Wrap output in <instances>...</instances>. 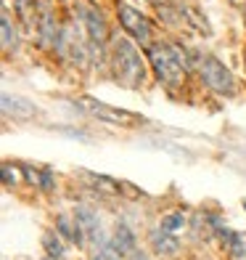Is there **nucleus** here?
I'll return each instance as SVG.
<instances>
[{
	"label": "nucleus",
	"mask_w": 246,
	"mask_h": 260,
	"mask_svg": "<svg viewBox=\"0 0 246 260\" xmlns=\"http://www.w3.org/2000/svg\"><path fill=\"white\" fill-rule=\"evenodd\" d=\"M143 53L148 58L151 75H154V80L164 90H170V93L185 90V82H188V77L193 75L188 48H183V45L172 43V40L156 38L151 45H146Z\"/></svg>",
	"instance_id": "nucleus-1"
},
{
	"label": "nucleus",
	"mask_w": 246,
	"mask_h": 260,
	"mask_svg": "<svg viewBox=\"0 0 246 260\" xmlns=\"http://www.w3.org/2000/svg\"><path fill=\"white\" fill-rule=\"evenodd\" d=\"M106 64L111 69V77L127 90H140L148 82L151 67L143 48L127 35H114L109 43V58Z\"/></svg>",
	"instance_id": "nucleus-2"
},
{
	"label": "nucleus",
	"mask_w": 246,
	"mask_h": 260,
	"mask_svg": "<svg viewBox=\"0 0 246 260\" xmlns=\"http://www.w3.org/2000/svg\"><path fill=\"white\" fill-rule=\"evenodd\" d=\"M188 58H191L193 75L198 77V82H201L209 93H215V96H220V99H236L241 93V85H238L236 75H233L217 56L188 48Z\"/></svg>",
	"instance_id": "nucleus-3"
},
{
	"label": "nucleus",
	"mask_w": 246,
	"mask_h": 260,
	"mask_svg": "<svg viewBox=\"0 0 246 260\" xmlns=\"http://www.w3.org/2000/svg\"><path fill=\"white\" fill-rule=\"evenodd\" d=\"M74 16L79 21V27L85 29L96 56L109 58V43H111L114 35H111V27H109L106 16H103V11L98 6H93V3L79 0V3H74Z\"/></svg>",
	"instance_id": "nucleus-4"
},
{
	"label": "nucleus",
	"mask_w": 246,
	"mask_h": 260,
	"mask_svg": "<svg viewBox=\"0 0 246 260\" xmlns=\"http://www.w3.org/2000/svg\"><path fill=\"white\" fill-rule=\"evenodd\" d=\"M114 14H116V21H119L122 32L127 38H133L140 48L151 45L156 38H154V21H151L143 11L130 6L127 0H114Z\"/></svg>",
	"instance_id": "nucleus-5"
},
{
	"label": "nucleus",
	"mask_w": 246,
	"mask_h": 260,
	"mask_svg": "<svg viewBox=\"0 0 246 260\" xmlns=\"http://www.w3.org/2000/svg\"><path fill=\"white\" fill-rule=\"evenodd\" d=\"M74 104L79 106V109H85L90 117L103 120V122H109V125H116V127L146 125V117L143 114H135V112H127V109H116V106H111L106 101H98V99H90V96H79V99H74Z\"/></svg>",
	"instance_id": "nucleus-6"
},
{
	"label": "nucleus",
	"mask_w": 246,
	"mask_h": 260,
	"mask_svg": "<svg viewBox=\"0 0 246 260\" xmlns=\"http://www.w3.org/2000/svg\"><path fill=\"white\" fill-rule=\"evenodd\" d=\"M74 220H77V226L85 231L88 244L101 247V244L109 242V236L103 234V229H101V215H98L96 207H90V205H77V207H74Z\"/></svg>",
	"instance_id": "nucleus-7"
},
{
	"label": "nucleus",
	"mask_w": 246,
	"mask_h": 260,
	"mask_svg": "<svg viewBox=\"0 0 246 260\" xmlns=\"http://www.w3.org/2000/svg\"><path fill=\"white\" fill-rule=\"evenodd\" d=\"M3 117H8L14 122H29V120H37L40 117V106L32 104L29 99L11 96L8 90H3Z\"/></svg>",
	"instance_id": "nucleus-8"
},
{
	"label": "nucleus",
	"mask_w": 246,
	"mask_h": 260,
	"mask_svg": "<svg viewBox=\"0 0 246 260\" xmlns=\"http://www.w3.org/2000/svg\"><path fill=\"white\" fill-rule=\"evenodd\" d=\"M148 244H151V252H154L156 257H164V260L178 257L180 250H183L180 236L164 231V229H154V231H151L148 234Z\"/></svg>",
	"instance_id": "nucleus-9"
},
{
	"label": "nucleus",
	"mask_w": 246,
	"mask_h": 260,
	"mask_svg": "<svg viewBox=\"0 0 246 260\" xmlns=\"http://www.w3.org/2000/svg\"><path fill=\"white\" fill-rule=\"evenodd\" d=\"M53 231H56L58 236H61L64 242L77 244L79 250H85V247H88V236H85V231H82V229L77 226L74 212H58L56 220H53Z\"/></svg>",
	"instance_id": "nucleus-10"
},
{
	"label": "nucleus",
	"mask_w": 246,
	"mask_h": 260,
	"mask_svg": "<svg viewBox=\"0 0 246 260\" xmlns=\"http://www.w3.org/2000/svg\"><path fill=\"white\" fill-rule=\"evenodd\" d=\"M19 21L16 16H11V8L3 6V11H0V43H3V53L11 56L19 51Z\"/></svg>",
	"instance_id": "nucleus-11"
},
{
	"label": "nucleus",
	"mask_w": 246,
	"mask_h": 260,
	"mask_svg": "<svg viewBox=\"0 0 246 260\" xmlns=\"http://www.w3.org/2000/svg\"><path fill=\"white\" fill-rule=\"evenodd\" d=\"M217 242L222 244V250H225V255L230 260H243L246 257V236L243 234L233 231L228 226H222L217 231Z\"/></svg>",
	"instance_id": "nucleus-12"
},
{
	"label": "nucleus",
	"mask_w": 246,
	"mask_h": 260,
	"mask_svg": "<svg viewBox=\"0 0 246 260\" xmlns=\"http://www.w3.org/2000/svg\"><path fill=\"white\" fill-rule=\"evenodd\" d=\"M82 178L93 186V191H98L103 197H122V191H125V181H116V178H111V175L82 173Z\"/></svg>",
	"instance_id": "nucleus-13"
},
{
	"label": "nucleus",
	"mask_w": 246,
	"mask_h": 260,
	"mask_svg": "<svg viewBox=\"0 0 246 260\" xmlns=\"http://www.w3.org/2000/svg\"><path fill=\"white\" fill-rule=\"evenodd\" d=\"M109 242H111L125 257H130V255L138 252V236L133 234V229L127 226V223H116V229H114V234L109 236Z\"/></svg>",
	"instance_id": "nucleus-14"
},
{
	"label": "nucleus",
	"mask_w": 246,
	"mask_h": 260,
	"mask_svg": "<svg viewBox=\"0 0 246 260\" xmlns=\"http://www.w3.org/2000/svg\"><path fill=\"white\" fill-rule=\"evenodd\" d=\"M43 250H45V257H51V260H64L66 257L64 239L56 231H45L43 234Z\"/></svg>",
	"instance_id": "nucleus-15"
},
{
	"label": "nucleus",
	"mask_w": 246,
	"mask_h": 260,
	"mask_svg": "<svg viewBox=\"0 0 246 260\" xmlns=\"http://www.w3.org/2000/svg\"><path fill=\"white\" fill-rule=\"evenodd\" d=\"M185 226H188V215H185L183 210H170V212H164L161 220H159V229L170 231V234H180Z\"/></svg>",
	"instance_id": "nucleus-16"
},
{
	"label": "nucleus",
	"mask_w": 246,
	"mask_h": 260,
	"mask_svg": "<svg viewBox=\"0 0 246 260\" xmlns=\"http://www.w3.org/2000/svg\"><path fill=\"white\" fill-rule=\"evenodd\" d=\"M19 181H21V168L19 165L3 162V183H6V188H16Z\"/></svg>",
	"instance_id": "nucleus-17"
},
{
	"label": "nucleus",
	"mask_w": 246,
	"mask_h": 260,
	"mask_svg": "<svg viewBox=\"0 0 246 260\" xmlns=\"http://www.w3.org/2000/svg\"><path fill=\"white\" fill-rule=\"evenodd\" d=\"M37 188H40L43 194H53V191H56V173H53L51 168H43V170H40Z\"/></svg>",
	"instance_id": "nucleus-18"
},
{
	"label": "nucleus",
	"mask_w": 246,
	"mask_h": 260,
	"mask_svg": "<svg viewBox=\"0 0 246 260\" xmlns=\"http://www.w3.org/2000/svg\"><path fill=\"white\" fill-rule=\"evenodd\" d=\"M130 260H148L143 252H135V255H130Z\"/></svg>",
	"instance_id": "nucleus-19"
},
{
	"label": "nucleus",
	"mask_w": 246,
	"mask_h": 260,
	"mask_svg": "<svg viewBox=\"0 0 246 260\" xmlns=\"http://www.w3.org/2000/svg\"><path fill=\"white\" fill-rule=\"evenodd\" d=\"M146 3H148V6H154V8H156V6H161V3H167V0H146Z\"/></svg>",
	"instance_id": "nucleus-20"
},
{
	"label": "nucleus",
	"mask_w": 246,
	"mask_h": 260,
	"mask_svg": "<svg viewBox=\"0 0 246 260\" xmlns=\"http://www.w3.org/2000/svg\"><path fill=\"white\" fill-rule=\"evenodd\" d=\"M241 58H243V72H246V45H243V53H241Z\"/></svg>",
	"instance_id": "nucleus-21"
},
{
	"label": "nucleus",
	"mask_w": 246,
	"mask_h": 260,
	"mask_svg": "<svg viewBox=\"0 0 246 260\" xmlns=\"http://www.w3.org/2000/svg\"><path fill=\"white\" fill-rule=\"evenodd\" d=\"M43 3H51V0H43Z\"/></svg>",
	"instance_id": "nucleus-22"
},
{
	"label": "nucleus",
	"mask_w": 246,
	"mask_h": 260,
	"mask_svg": "<svg viewBox=\"0 0 246 260\" xmlns=\"http://www.w3.org/2000/svg\"><path fill=\"white\" fill-rule=\"evenodd\" d=\"M45 260H51V257H45Z\"/></svg>",
	"instance_id": "nucleus-23"
}]
</instances>
